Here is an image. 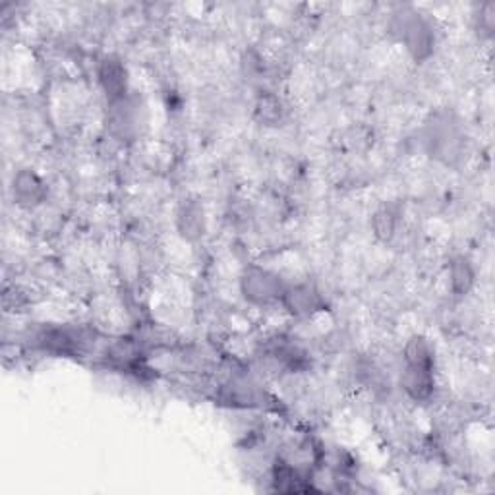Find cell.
<instances>
[{
	"mask_svg": "<svg viewBox=\"0 0 495 495\" xmlns=\"http://www.w3.org/2000/svg\"><path fill=\"white\" fill-rule=\"evenodd\" d=\"M287 287L289 285L282 281L281 275L257 265L246 267L240 277L242 297L256 306H269L281 302Z\"/></svg>",
	"mask_w": 495,
	"mask_h": 495,
	"instance_id": "cell-1",
	"label": "cell"
},
{
	"mask_svg": "<svg viewBox=\"0 0 495 495\" xmlns=\"http://www.w3.org/2000/svg\"><path fill=\"white\" fill-rule=\"evenodd\" d=\"M35 343H38L41 350L55 357H78L84 355L86 348L91 345V337L84 329L51 325L43 327L41 331L35 335Z\"/></svg>",
	"mask_w": 495,
	"mask_h": 495,
	"instance_id": "cell-2",
	"label": "cell"
},
{
	"mask_svg": "<svg viewBox=\"0 0 495 495\" xmlns=\"http://www.w3.org/2000/svg\"><path fill=\"white\" fill-rule=\"evenodd\" d=\"M397 31L403 39L408 55L415 58L416 63H424L426 58L432 56L433 53V29L430 28V23L426 20H422L418 14H405L403 18H399V26Z\"/></svg>",
	"mask_w": 495,
	"mask_h": 495,
	"instance_id": "cell-3",
	"label": "cell"
},
{
	"mask_svg": "<svg viewBox=\"0 0 495 495\" xmlns=\"http://www.w3.org/2000/svg\"><path fill=\"white\" fill-rule=\"evenodd\" d=\"M97 80H99V86L105 93V97H107V101L111 105L121 103L126 99L128 72L119 56L107 55L101 58V63L97 66Z\"/></svg>",
	"mask_w": 495,
	"mask_h": 495,
	"instance_id": "cell-4",
	"label": "cell"
},
{
	"mask_svg": "<svg viewBox=\"0 0 495 495\" xmlns=\"http://www.w3.org/2000/svg\"><path fill=\"white\" fill-rule=\"evenodd\" d=\"M281 304L285 310L294 317H310L317 312L325 310V300L322 292L317 290L310 282H300V285L287 287L282 294Z\"/></svg>",
	"mask_w": 495,
	"mask_h": 495,
	"instance_id": "cell-5",
	"label": "cell"
},
{
	"mask_svg": "<svg viewBox=\"0 0 495 495\" xmlns=\"http://www.w3.org/2000/svg\"><path fill=\"white\" fill-rule=\"evenodd\" d=\"M399 383L407 397L415 403H426L435 393V370L405 366Z\"/></svg>",
	"mask_w": 495,
	"mask_h": 495,
	"instance_id": "cell-6",
	"label": "cell"
},
{
	"mask_svg": "<svg viewBox=\"0 0 495 495\" xmlns=\"http://www.w3.org/2000/svg\"><path fill=\"white\" fill-rule=\"evenodd\" d=\"M12 194H14V199L20 206L33 207L43 202L46 196V188L33 171L21 169L14 174V180H12Z\"/></svg>",
	"mask_w": 495,
	"mask_h": 495,
	"instance_id": "cell-7",
	"label": "cell"
},
{
	"mask_svg": "<svg viewBox=\"0 0 495 495\" xmlns=\"http://www.w3.org/2000/svg\"><path fill=\"white\" fill-rule=\"evenodd\" d=\"M265 391L259 385L248 380H232L227 387H222L221 400L229 403L231 407H262L265 400Z\"/></svg>",
	"mask_w": 495,
	"mask_h": 495,
	"instance_id": "cell-8",
	"label": "cell"
},
{
	"mask_svg": "<svg viewBox=\"0 0 495 495\" xmlns=\"http://www.w3.org/2000/svg\"><path fill=\"white\" fill-rule=\"evenodd\" d=\"M176 229H179V234L188 242H196L202 239L206 234L204 207L196 202L182 204L179 215H176Z\"/></svg>",
	"mask_w": 495,
	"mask_h": 495,
	"instance_id": "cell-9",
	"label": "cell"
},
{
	"mask_svg": "<svg viewBox=\"0 0 495 495\" xmlns=\"http://www.w3.org/2000/svg\"><path fill=\"white\" fill-rule=\"evenodd\" d=\"M403 358L407 366L435 370V350L424 335H412L403 348Z\"/></svg>",
	"mask_w": 495,
	"mask_h": 495,
	"instance_id": "cell-10",
	"label": "cell"
},
{
	"mask_svg": "<svg viewBox=\"0 0 495 495\" xmlns=\"http://www.w3.org/2000/svg\"><path fill=\"white\" fill-rule=\"evenodd\" d=\"M449 279H451V290L455 297H466V294L474 289L476 273L468 257L457 256L451 259Z\"/></svg>",
	"mask_w": 495,
	"mask_h": 495,
	"instance_id": "cell-11",
	"label": "cell"
},
{
	"mask_svg": "<svg viewBox=\"0 0 495 495\" xmlns=\"http://www.w3.org/2000/svg\"><path fill=\"white\" fill-rule=\"evenodd\" d=\"M254 114L257 122L265 126H277L282 121V116H285V107H282V101L275 93H262L256 101Z\"/></svg>",
	"mask_w": 495,
	"mask_h": 495,
	"instance_id": "cell-12",
	"label": "cell"
},
{
	"mask_svg": "<svg viewBox=\"0 0 495 495\" xmlns=\"http://www.w3.org/2000/svg\"><path fill=\"white\" fill-rule=\"evenodd\" d=\"M397 214L391 209V207H380L373 214L372 217V232H373V237L387 244V242H391L393 237H395V232H397Z\"/></svg>",
	"mask_w": 495,
	"mask_h": 495,
	"instance_id": "cell-13",
	"label": "cell"
},
{
	"mask_svg": "<svg viewBox=\"0 0 495 495\" xmlns=\"http://www.w3.org/2000/svg\"><path fill=\"white\" fill-rule=\"evenodd\" d=\"M476 16H478V29L491 35L493 26H495V4L493 3L482 4Z\"/></svg>",
	"mask_w": 495,
	"mask_h": 495,
	"instance_id": "cell-14",
	"label": "cell"
}]
</instances>
